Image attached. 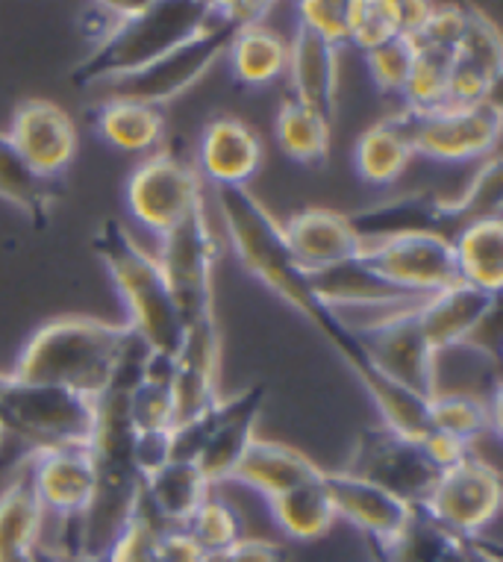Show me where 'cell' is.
<instances>
[{"label":"cell","instance_id":"6da1fadb","mask_svg":"<svg viewBox=\"0 0 503 562\" xmlns=\"http://www.w3.org/2000/svg\"><path fill=\"white\" fill-rule=\"evenodd\" d=\"M147 353L130 327L89 315H59L30 336L10 378L98 401L112 389L136 386Z\"/></svg>","mask_w":503,"mask_h":562},{"label":"cell","instance_id":"7a4b0ae2","mask_svg":"<svg viewBox=\"0 0 503 562\" xmlns=\"http://www.w3.org/2000/svg\"><path fill=\"white\" fill-rule=\"evenodd\" d=\"M219 210L227 227V239L236 250L238 262L247 274H254L275 295L298 310L303 318H310L324 339L336 348L348 369H357L366 360V350L357 341L354 330L342 322L336 310H329L312 289L310 274L298 266V259L289 250L283 236V224L268 213L266 206L247 192V189H219Z\"/></svg>","mask_w":503,"mask_h":562},{"label":"cell","instance_id":"3957f363","mask_svg":"<svg viewBox=\"0 0 503 562\" xmlns=\"http://www.w3.org/2000/svg\"><path fill=\"white\" fill-rule=\"evenodd\" d=\"M133 422L127 389H112L94 401V492L77 518L74 562H103L142 507V474L133 462Z\"/></svg>","mask_w":503,"mask_h":562},{"label":"cell","instance_id":"277c9868","mask_svg":"<svg viewBox=\"0 0 503 562\" xmlns=\"http://www.w3.org/2000/svg\"><path fill=\"white\" fill-rule=\"evenodd\" d=\"M115 19L103 27L98 45L71 71V83L80 89L115 83L156 63L198 36L210 21V0H156V3H110Z\"/></svg>","mask_w":503,"mask_h":562},{"label":"cell","instance_id":"5b68a950","mask_svg":"<svg viewBox=\"0 0 503 562\" xmlns=\"http://www.w3.org/2000/svg\"><path fill=\"white\" fill-rule=\"evenodd\" d=\"M92 245L127 306L130 330L145 341L150 353L177 360L186 339V324L156 257L138 248L119 218L98 224Z\"/></svg>","mask_w":503,"mask_h":562},{"label":"cell","instance_id":"8992f818","mask_svg":"<svg viewBox=\"0 0 503 562\" xmlns=\"http://www.w3.org/2000/svg\"><path fill=\"white\" fill-rule=\"evenodd\" d=\"M271 10V3H212L210 21L198 36L177 45L136 75L107 83L112 89L110 98L138 101L147 106L175 101L210 71L221 54H227L242 30L262 24Z\"/></svg>","mask_w":503,"mask_h":562},{"label":"cell","instance_id":"52a82bcc","mask_svg":"<svg viewBox=\"0 0 503 562\" xmlns=\"http://www.w3.org/2000/svg\"><path fill=\"white\" fill-rule=\"evenodd\" d=\"M0 422L7 434L30 442L33 451L89 448L94 434V401L68 389L0 378Z\"/></svg>","mask_w":503,"mask_h":562},{"label":"cell","instance_id":"ba28073f","mask_svg":"<svg viewBox=\"0 0 503 562\" xmlns=\"http://www.w3.org/2000/svg\"><path fill=\"white\" fill-rule=\"evenodd\" d=\"M159 239L163 245H159L156 262L163 268L165 283L171 289L186 330L194 324L215 322L212 274H215V259H219V241L212 233L206 203Z\"/></svg>","mask_w":503,"mask_h":562},{"label":"cell","instance_id":"9c48e42d","mask_svg":"<svg viewBox=\"0 0 503 562\" xmlns=\"http://www.w3.org/2000/svg\"><path fill=\"white\" fill-rule=\"evenodd\" d=\"M415 157L436 162H466L492 157L501 138L503 112L494 101L471 106H441L436 112H398Z\"/></svg>","mask_w":503,"mask_h":562},{"label":"cell","instance_id":"30bf717a","mask_svg":"<svg viewBox=\"0 0 503 562\" xmlns=\"http://www.w3.org/2000/svg\"><path fill=\"white\" fill-rule=\"evenodd\" d=\"M418 306L422 304L401 306V310L385 313L383 318H375L362 327H350V330L377 371H383L385 378L422 395L424 401H433L439 392L436 350L424 336Z\"/></svg>","mask_w":503,"mask_h":562},{"label":"cell","instance_id":"8fae6325","mask_svg":"<svg viewBox=\"0 0 503 562\" xmlns=\"http://www.w3.org/2000/svg\"><path fill=\"white\" fill-rule=\"evenodd\" d=\"M342 471L392 492L394 498L406 501L410 507H422L431 498L441 474L418 439H406L389 427H366L357 436L348 465Z\"/></svg>","mask_w":503,"mask_h":562},{"label":"cell","instance_id":"7c38bea8","mask_svg":"<svg viewBox=\"0 0 503 562\" xmlns=\"http://www.w3.org/2000/svg\"><path fill=\"white\" fill-rule=\"evenodd\" d=\"M359 262L383 283L401 289L406 295L431 297L441 289L462 283L454 257V241L433 233L366 245Z\"/></svg>","mask_w":503,"mask_h":562},{"label":"cell","instance_id":"4fadbf2b","mask_svg":"<svg viewBox=\"0 0 503 562\" xmlns=\"http://www.w3.org/2000/svg\"><path fill=\"white\" fill-rule=\"evenodd\" d=\"M127 206L142 227L165 236L203 206V180L183 159L156 154L130 175Z\"/></svg>","mask_w":503,"mask_h":562},{"label":"cell","instance_id":"5bb4252c","mask_svg":"<svg viewBox=\"0 0 503 562\" xmlns=\"http://www.w3.org/2000/svg\"><path fill=\"white\" fill-rule=\"evenodd\" d=\"M501 474L489 462L468 453L439 474L422 509L462 539H477L501 509Z\"/></svg>","mask_w":503,"mask_h":562},{"label":"cell","instance_id":"9a60e30c","mask_svg":"<svg viewBox=\"0 0 503 562\" xmlns=\"http://www.w3.org/2000/svg\"><path fill=\"white\" fill-rule=\"evenodd\" d=\"M7 136L30 168L51 183H56L77 157V127L71 115L45 98L19 103Z\"/></svg>","mask_w":503,"mask_h":562},{"label":"cell","instance_id":"2e32d148","mask_svg":"<svg viewBox=\"0 0 503 562\" xmlns=\"http://www.w3.org/2000/svg\"><path fill=\"white\" fill-rule=\"evenodd\" d=\"M268 386L257 383L242 395L230 397V401H219L210 409L206 418V442H203L201 453H198V469L206 477L210 486L215 483H227L236 474L238 462L250 448V442L257 439V418L266 404Z\"/></svg>","mask_w":503,"mask_h":562},{"label":"cell","instance_id":"e0dca14e","mask_svg":"<svg viewBox=\"0 0 503 562\" xmlns=\"http://www.w3.org/2000/svg\"><path fill=\"white\" fill-rule=\"evenodd\" d=\"M503 75V38L494 21L466 7V24L450 59V106L492 101Z\"/></svg>","mask_w":503,"mask_h":562},{"label":"cell","instance_id":"ac0fdd59","mask_svg":"<svg viewBox=\"0 0 503 562\" xmlns=\"http://www.w3.org/2000/svg\"><path fill=\"white\" fill-rule=\"evenodd\" d=\"M219 362L221 333L215 322L194 324L186 330L183 348L175 360V427L198 422L212 406L219 404ZM171 427V430H175Z\"/></svg>","mask_w":503,"mask_h":562},{"label":"cell","instance_id":"d6986e66","mask_svg":"<svg viewBox=\"0 0 503 562\" xmlns=\"http://www.w3.org/2000/svg\"><path fill=\"white\" fill-rule=\"evenodd\" d=\"M348 222L362 245L401 239V236H422V233L445 236V239L457 236L448 201L433 192L401 194L394 201L377 203V206L348 215Z\"/></svg>","mask_w":503,"mask_h":562},{"label":"cell","instance_id":"ffe728a7","mask_svg":"<svg viewBox=\"0 0 503 562\" xmlns=\"http://www.w3.org/2000/svg\"><path fill=\"white\" fill-rule=\"evenodd\" d=\"M292 257L306 274H318L327 268L345 266L362 257L366 245L350 227L348 215L324 206H306L283 224Z\"/></svg>","mask_w":503,"mask_h":562},{"label":"cell","instance_id":"44dd1931","mask_svg":"<svg viewBox=\"0 0 503 562\" xmlns=\"http://www.w3.org/2000/svg\"><path fill=\"white\" fill-rule=\"evenodd\" d=\"M262 168V138L250 124L236 115H219L212 119L201 133L198 145V175L206 177L215 189H247V180H254Z\"/></svg>","mask_w":503,"mask_h":562},{"label":"cell","instance_id":"7402d4cb","mask_svg":"<svg viewBox=\"0 0 503 562\" xmlns=\"http://www.w3.org/2000/svg\"><path fill=\"white\" fill-rule=\"evenodd\" d=\"M324 486L329 492V501L336 507V516L359 527L366 539L380 544H389L401 536L412 516V507L406 501L394 498L392 492L359 480L348 471H324Z\"/></svg>","mask_w":503,"mask_h":562},{"label":"cell","instance_id":"603a6c76","mask_svg":"<svg viewBox=\"0 0 503 562\" xmlns=\"http://www.w3.org/2000/svg\"><path fill=\"white\" fill-rule=\"evenodd\" d=\"M30 474L45 513L80 518L94 492V457L89 448H54L30 453Z\"/></svg>","mask_w":503,"mask_h":562},{"label":"cell","instance_id":"cb8c5ba5","mask_svg":"<svg viewBox=\"0 0 503 562\" xmlns=\"http://www.w3.org/2000/svg\"><path fill=\"white\" fill-rule=\"evenodd\" d=\"M286 71L292 77L294 101L318 112L321 119L333 121L339 89V47L321 36L318 30L298 21Z\"/></svg>","mask_w":503,"mask_h":562},{"label":"cell","instance_id":"d4e9b609","mask_svg":"<svg viewBox=\"0 0 503 562\" xmlns=\"http://www.w3.org/2000/svg\"><path fill=\"white\" fill-rule=\"evenodd\" d=\"M498 295H489L483 289L457 283V286L441 289L418 306V322L431 341V348L439 357L441 350L466 345L468 336L480 330L485 318L494 313Z\"/></svg>","mask_w":503,"mask_h":562},{"label":"cell","instance_id":"484cf974","mask_svg":"<svg viewBox=\"0 0 503 562\" xmlns=\"http://www.w3.org/2000/svg\"><path fill=\"white\" fill-rule=\"evenodd\" d=\"M210 488L198 462L171 460L142 480V504L163 527L183 530L203 501L212 495Z\"/></svg>","mask_w":503,"mask_h":562},{"label":"cell","instance_id":"4316f807","mask_svg":"<svg viewBox=\"0 0 503 562\" xmlns=\"http://www.w3.org/2000/svg\"><path fill=\"white\" fill-rule=\"evenodd\" d=\"M318 477L321 469L310 457H303L301 451H294L289 445L262 442V439L250 442V448L238 462L236 474H233V480L259 492L266 501L286 495V492Z\"/></svg>","mask_w":503,"mask_h":562},{"label":"cell","instance_id":"83f0119b","mask_svg":"<svg viewBox=\"0 0 503 562\" xmlns=\"http://www.w3.org/2000/svg\"><path fill=\"white\" fill-rule=\"evenodd\" d=\"M45 509L38 504L30 465L0 492V562H33Z\"/></svg>","mask_w":503,"mask_h":562},{"label":"cell","instance_id":"f1b7e54d","mask_svg":"<svg viewBox=\"0 0 503 562\" xmlns=\"http://www.w3.org/2000/svg\"><path fill=\"white\" fill-rule=\"evenodd\" d=\"M94 133L124 154H142L159 145L165 133V115L159 106H147L138 101L107 98L92 112Z\"/></svg>","mask_w":503,"mask_h":562},{"label":"cell","instance_id":"f546056e","mask_svg":"<svg viewBox=\"0 0 503 562\" xmlns=\"http://www.w3.org/2000/svg\"><path fill=\"white\" fill-rule=\"evenodd\" d=\"M454 257H457L459 280L468 286L483 289L489 295H501L503 286V222L468 224L454 236Z\"/></svg>","mask_w":503,"mask_h":562},{"label":"cell","instance_id":"4dcf8cb0","mask_svg":"<svg viewBox=\"0 0 503 562\" xmlns=\"http://www.w3.org/2000/svg\"><path fill=\"white\" fill-rule=\"evenodd\" d=\"M383 548L385 562H468V542L450 533L422 507H412V516L398 539Z\"/></svg>","mask_w":503,"mask_h":562},{"label":"cell","instance_id":"1f68e13d","mask_svg":"<svg viewBox=\"0 0 503 562\" xmlns=\"http://www.w3.org/2000/svg\"><path fill=\"white\" fill-rule=\"evenodd\" d=\"M268 509H271V518L277 521V527L286 536L301 539V542L324 536L339 518L333 501H329L327 486H324V477L310 480V483H303V486L292 488L286 495H277V498L268 501Z\"/></svg>","mask_w":503,"mask_h":562},{"label":"cell","instance_id":"d6a6232c","mask_svg":"<svg viewBox=\"0 0 503 562\" xmlns=\"http://www.w3.org/2000/svg\"><path fill=\"white\" fill-rule=\"evenodd\" d=\"M412 157L415 154H412L410 138H406V130L398 115L368 127L354 150L357 175L371 186L394 183L406 171Z\"/></svg>","mask_w":503,"mask_h":562},{"label":"cell","instance_id":"836d02e7","mask_svg":"<svg viewBox=\"0 0 503 562\" xmlns=\"http://www.w3.org/2000/svg\"><path fill=\"white\" fill-rule=\"evenodd\" d=\"M0 198L19 206L36 227H45L56 201L54 183L30 168L7 133H0Z\"/></svg>","mask_w":503,"mask_h":562},{"label":"cell","instance_id":"e575fe53","mask_svg":"<svg viewBox=\"0 0 503 562\" xmlns=\"http://www.w3.org/2000/svg\"><path fill=\"white\" fill-rule=\"evenodd\" d=\"M230 63L238 83L268 86L283 75L289 65V42L266 24L242 30L230 45Z\"/></svg>","mask_w":503,"mask_h":562},{"label":"cell","instance_id":"d590c367","mask_svg":"<svg viewBox=\"0 0 503 562\" xmlns=\"http://www.w3.org/2000/svg\"><path fill=\"white\" fill-rule=\"evenodd\" d=\"M277 145L286 157L301 166H324L329 157V121L303 106L294 98H286L275 121Z\"/></svg>","mask_w":503,"mask_h":562},{"label":"cell","instance_id":"8d00e7d4","mask_svg":"<svg viewBox=\"0 0 503 562\" xmlns=\"http://www.w3.org/2000/svg\"><path fill=\"white\" fill-rule=\"evenodd\" d=\"M431 427L457 436L471 448V442L498 427V406L466 392H436L431 401Z\"/></svg>","mask_w":503,"mask_h":562},{"label":"cell","instance_id":"74e56055","mask_svg":"<svg viewBox=\"0 0 503 562\" xmlns=\"http://www.w3.org/2000/svg\"><path fill=\"white\" fill-rule=\"evenodd\" d=\"M415 45V42H412ZM450 50L415 45L410 80L403 89V101L410 112H436L450 106Z\"/></svg>","mask_w":503,"mask_h":562},{"label":"cell","instance_id":"f35d334b","mask_svg":"<svg viewBox=\"0 0 503 562\" xmlns=\"http://www.w3.org/2000/svg\"><path fill=\"white\" fill-rule=\"evenodd\" d=\"M183 530L192 536V542L201 548L206 560H221L233 544L245 539V521L238 516V509L219 495H210L203 501L201 509L194 513Z\"/></svg>","mask_w":503,"mask_h":562},{"label":"cell","instance_id":"ab89813d","mask_svg":"<svg viewBox=\"0 0 503 562\" xmlns=\"http://www.w3.org/2000/svg\"><path fill=\"white\" fill-rule=\"evenodd\" d=\"M501 201H503V168H501V157L492 154V157H485V162L480 166L474 180L468 183L462 198L448 201L450 218H454V233L466 231L468 224H474V222L501 218Z\"/></svg>","mask_w":503,"mask_h":562},{"label":"cell","instance_id":"60d3db41","mask_svg":"<svg viewBox=\"0 0 503 562\" xmlns=\"http://www.w3.org/2000/svg\"><path fill=\"white\" fill-rule=\"evenodd\" d=\"M368 71L377 89L383 94H403L406 80H410L412 63H415V45L410 36H392L385 38L383 45L366 50Z\"/></svg>","mask_w":503,"mask_h":562},{"label":"cell","instance_id":"b9f144b4","mask_svg":"<svg viewBox=\"0 0 503 562\" xmlns=\"http://www.w3.org/2000/svg\"><path fill=\"white\" fill-rule=\"evenodd\" d=\"M348 24H350V42L357 45L362 54L371 47L383 45L385 38L401 33V21H398V0L380 3V0H368V3H348Z\"/></svg>","mask_w":503,"mask_h":562},{"label":"cell","instance_id":"7bdbcfd3","mask_svg":"<svg viewBox=\"0 0 503 562\" xmlns=\"http://www.w3.org/2000/svg\"><path fill=\"white\" fill-rule=\"evenodd\" d=\"M163 527L156 521L147 507L142 504L136 513V518L130 521V527L115 539V544L110 548V553L103 557V562H159L156 560V544H159V536H163Z\"/></svg>","mask_w":503,"mask_h":562},{"label":"cell","instance_id":"ee69618b","mask_svg":"<svg viewBox=\"0 0 503 562\" xmlns=\"http://www.w3.org/2000/svg\"><path fill=\"white\" fill-rule=\"evenodd\" d=\"M298 21L310 24L318 30L321 36L333 42V45H348L350 42V24H348V3H336V0H310L298 7Z\"/></svg>","mask_w":503,"mask_h":562},{"label":"cell","instance_id":"f6af8a7d","mask_svg":"<svg viewBox=\"0 0 503 562\" xmlns=\"http://www.w3.org/2000/svg\"><path fill=\"white\" fill-rule=\"evenodd\" d=\"M133 462L142 480L171 462V430H150L133 439Z\"/></svg>","mask_w":503,"mask_h":562},{"label":"cell","instance_id":"bcb514c9","mask_svg":"<svg viewBox=\"0 0 503 562\" xmlns=\"http://www.w3.org/2000/svg\"><path fill=\"white\" fill-rule=\"evenodd\" d=\"M418 442H422L427 457H431L441 471L450 469V465H457V462H462L468 453H471V448H468L466 442H459L457 436L441 434V430H436V427H431Z\"/></svg>","mask_w":503,"mask_h":562},{"label":"cell","instance_id":"7dc6e473","mask_svg":"<svg viewBox=\"0 0 503 562\" xmlns=\"http://www.w3.org/2000/svg\"><path fill=\"white\" fill-rule=\"evenodd\" d=\"M212 562H289V551H286L283 544L268 542V539H250V536H245L221 560Z\"/></svg>","mask_w":503,"mask_h":562},{"label":"cell","instance_id":"c3c4849f","mask_svg":"<svg viewBox=\"0 0 503 562\" xmlns=\"http://www.w3.org/2000/svg\"><path fill=\"white\" fill-rule=\"evenodd\" d=\"M156 560L159 562H212L201 553V548L192 542L186 530H163L159 544H156Z\"/></svg>","mask_w":503,"mask_h":562},{"label":"cell","instance_id":"681fc988","mask_svg":"<svg viewBox=\"0 0 503 562\" xmlns=\"http://www.w3.org/2000/svg\"><path fill=\"white\" fill-rule=\"evenodd\" d=\"M33 562H74V560L63 557V553H56L54 548H45V544H38L36 553H33Z\"/></svg>","mask_w":503,"mask_h":562},{"label":"cell","instance_id":"f907efd6","mask_svg":"<svg viewBox=\"0 0 503 562\" xmlns=\"http://www.w3.org/2000/svg\"><path fill=\"white\" fill-rule=\"evenodd\" d=\"M3 442H7V427H3V422H0V448H3Z\"/></svg>","mask_w":503,"mask_h":562},{"label":"cell","instance_id":"816d5d0a","mask_svg":"<svg viewBox=\"0 0 503 562\" xmlns=\"http://www.w3.org/2000/svg\"><path fill=\"white\" fill-rule=\"evenodd\" d=\"M0 378H3V374H0Z\"/></svg>","mask_w":503,"mask_h":562}]
</instances>
